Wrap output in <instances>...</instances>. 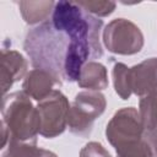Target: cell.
Here are the masks:
<instances>
[{
    "mask_svg": "<svg viewBox=\"0 0 157 157\" xmlns=\"http://www.w3.org/2000/svg\"><path fill=\"white\" fill-rule=\"evenodd\" d=\"M50 21L56 29L69 36L64 80L77 81L83 65L103 55L99 38L103 21L86 12L77 2L65 0L55 4Z\"/></svg>",
    "mask_w": 157,
    "mask_h": 157,
    "instance_id": "6da1fadb",
    "label": "cell"
},
{
    "mask_svg": "<svg viewBox=\"0 0 157 157\" xmlns=\"http://www.w3.org/2000/svg\"><path fill=\"white\" fill-rule=\"evenodd\" d=\"M70 107L66 96L59 90H54L48 97L38 102L37 109L40 117V135L43 137L53 139L65 131Z\"/></svg>",
    "mask_w": 157,
    "mask_h": 157,
    "instance_id": "52a82bcc",
    "label": "cell"
},
{
    "mask_svg": "<svg viewBox=\"0 0 157 157\" xmlns=\"http://www.w3.org/2000/svg\"><path fill=\"white\" fill-rule=\"evenodd\" d=\"M23 48L34 69L45 70L60 81L64 78L69 36L56 29L52 21L43 22L29 29Z\"/></svg>",
    "mask_w": 157,
    "mask_h": 157,
    "instance_id": "7a4b0ae2",
    "label": "cell"
},
{
    "mask_svg": "<svg viewBox=\"0 0 157 157\" xmlns=\"http://www.w3.org/2000/svg\"><path fill=\"white\" fill-rule=\"evenodd\" d=\"M102 40L110 53L119 55H134L145 43L141 29L126 18L112 20L102 32Z\"/></svg>",
    "mask_w": 157,
    "mask_h": 157,
    "instance_id": "8992f818",
    "label": "cell"
},
{
    "mask_svg": "<svg viewBox=\"0 0 157 157\" xmlns=\"http://www.w3.org/2000/svg\"><path fill=\"white\" fill-rule=\"evenodd\" d=\"M108 83V72L105 66L94 60H90L83 65L77 80V85L88 91L105 90Z\"/></svg>",
    "mask_w": 157,
    "mask_h": 157,
    "instance_id": "8fae6325",
    "label": "cell"
},
{
    "mask_svg": "<svg viewBox=\"0 0 157 157\" xmlns=\"http://www.w3.org/2000/svg\"><path fill=\"white\" fill-rule=\"evenodd\" d=\"M139 114L145 130V135L157 129V88L140 97Z\"/></svg>",
    "mask_w": 157,
    "mask_h": 157,
    "instance_id": "4fadbf2b",
    "label": "cell"
},
{
    "mask_svg": "<svg viewBox=\"0 0 157 157\" xmlns=\"http://www.w3.org/2000/svg\"><path fill=\"white\" fill-rule=\"evenodd\" d=\"M1 125L9 132V142L36 144L40 134V117L37 107L25 92L5 94L1 105Z\"/></svg>",
    "mask_w": 157,
    "mask_h": 157,
    "instance_id": "277c9868",
    "label": "cell"
},
{
    "mask_svg": "<svg viewBox=\"0 0 157 157\" xmlns=\"http://www.w3.org/2000/svg\"><path fill=\"white\" fill-rule=\"evenodd\" d=\"M27 67L28 63L21 53L5 48L1 50V88L4 94L16 81L26 77Z\"/></svg>",
    "mask_w": 157,
    "mask_h": 157,
    "instance_id": "9c48e42d",
    "label": "cell"
},
{
    "mask_svg": "<svg viewBox=\"0 0 157 157\" xmlns=\"http://www.w3.org/2000/svg\"><path fill=\"white\" fill-rule=\"evenodd\" d=\"M55 4L54 1H20L18 7L26 23L38 26L47 22V18L54 11Z\"/></svg>",
    "mask_w": 157,
    "mask_h": 157,
    "instance_id": "7c38bea8",
    "label": "cell"
},
{
    "mask_svg": "<svg viewBox=\"0 0 157 157\" xmlns=\"http://www.w3.org/2000/svg\"><path fill=\"white\" fill-rule=\"evenodd\" d=\"M86 12L96 17H105L113 13L117 4L114 1H80L77 2Z\"/></svg>",
    "mask_w": 157,
    "mask_h": 157,
    "instance_id": "2e32d148",
    "label": "cell"
},
{
    "mask_svg": "<svg viewBox=\"0 0 157 157\" xmlns=\"http://www.w3.org/2000/svg\"><path fill=\"white\" fill-rule=\"evenodd\" d=\"M105 107V97L99 91L78 92L69 110V130L77 136H88L92 131L94 120L104 113Z\"/></svg>",
    "mask_w": 157,
    "mask_h": 157,
    "instance_id": "5b68a950",
    "label": "cell"
},
{
    "mask_svg": "<svg viewBox=\"0 0 157 157\" xmlns=\"http://www.w3.org/2000/svg\"><path fill=\"white\" fill-rule=\"evenodd\" d=\"M151 148H152V153H153V157H157V129H155L153 131H151L150 134L145 135Z\"/></svg>",
    "mask_w": 157,
    "mask_h": 157,
    "instance_id": "ac0fdd59",
    "label": "cell"
},
{
    "mask_svg": "<svg viewBox=\"0 0 157 157\" xmlns=\"http://www.w3.org/2000/svg\"><path fill=\"white\" fill-rule=\"evenodd\" d=\"M55 86H61V81L59 78L45 70L33 69L26 75L22 82V92H25L29 98L39 102L48 97L55 90Z\"/></svg>",
    "mask_w": 157,
    "mask_h": 157,
    "instance_id": "30bf717a",
    "label": "cell"
},
{
    "mask_svg": "<svg viewBox=\"0 0 157 157\" xmlns=\"http://www.w3.org/2000/svg\"><path fill=\"white\" fill-rule=\"evenodd\" d=\"M125 64L123 63H115L113 66V85L114 90L118 93V96L121 99H129L132 94L131 87H130V72Z\"/></svg>",
    "mask_w": 157,
    "mask_h": 157,
    "instance_id": "9a60e30c",
    "label": "cell"
},
{
    "mask_svg": "<svg viewBox=\"0 0 157 157\" xmlns=\"http://www.w3.org/2000/svg\"><path fill=\"white\" fill-rule=\"evenodd\" d=\"M131 92L139 97L157 88V58H148L129 69Z\"/></svg>",
    "mask_w": 157,
    "mask_h": 157,
    "instance_id": "ba28073f",
    "label": "cell"
},
{
    "mask_svg": "<svg viewBox=\"0 0 157 157\" xmlns=\"http://www.w3.org/2000/svg\"><path fill=\"white\" fill-rule=\"evenodd\" d=\"M105 137L114 147L117 157H153L139 110L134 107L114 113L107 124Z\"/></svg>",
    "mask_w": 157,
    "mask_h": 157,
    "instance_id": "3957f363",
    "label": "cell"
},
{
    "mask_svg": "<svg viewBox=\"0 0 157 157\" xmlns=\"http://www.w3.org/2000/svg\"><path fill=\"white\" fill-rule=\"evenodd\" d=\"M80 157H112V156L103 147V145L96 141H91L81 148Z\"/></svg>",
    "mask_w": 157,
    "mask_h": 157,
    "instance_id": "e0dca14e",
    "label": "cell"
},
{
    "mask_svg": "<svg viewBox=\"0 0 157 157\" xmlns=\"http://www.w3.org/2000/svg\"><path fill=\"white\" fill-rule=\"evenodd\" d=\"M2 157H58L54 152L37 147L36 144L29 142H15L7 144V150Z\"/></svg>",
    "mask_w": 157,
    "mask_h": 157,
    "instance_id": "5bb4252c",
    "label": "cell"
}]
</instances>
